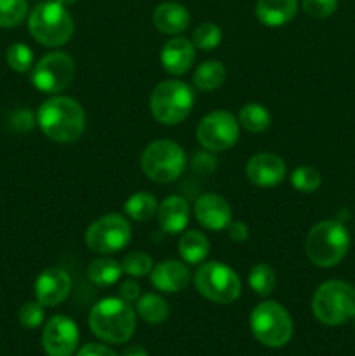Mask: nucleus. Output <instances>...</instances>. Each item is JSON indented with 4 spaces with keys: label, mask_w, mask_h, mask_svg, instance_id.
<instances>
[{
    "label": "nucleus",
    "mask_w": 355,
    "mask_h": 356,
    "mask_svg": "<svg viewBox=\"0 0 355 356\" xmlns=\"http://www.w3.org/2000/svg\"><path fill=\"white\" fill-rule=\"evenodd\" d=\"M38 127L56 143H73L86 129V113L80 103L66 96H52L37 111Z\"/></svg>",
    "instance_id": "1"
},
{
    "label": "nucleus",
    "mask_w": 355,
    "mask_h": 356,
    "mask_svg": "<svg viewBox=\"0 0 355 356\" xmlns=\"http://www.w3.org/2000/svg\"><path fill=\"white\" fill-rule=\"evenodd\" d=\"M89 327L101 341L111 344L127 343L136 330L134 309L120 298H104L90 309Z\"/></svg>",
    "instance_id": "2"
},
{
    "label": "nucleus",
    "mask_w": 355,
    "mask_h": 356,
    "mask_svg": "<svg viewBox=\"0 0 355 356\" xmlns=\"http://www.w3.org/2000/svg\"><path fill=\"white\" fill-rule=\"evenodd\" d=\"M350 249V235L341 222L320 221L306 235L305 250L310 263L319 268H334Z\"/></svg>",
    "instance_id": "3"
},
{
    "label": "nucleus",
    "mask_w": 355,
    "mask_h": 356,
    "mask_svg": "<svg viewBox=\"0 0 355 356\" xmlns=\"http://www.w3.org/2000/svg\"><path fill=\"white\" fill-rule=\"evenodd\" d=\"M28 30L38 44L45 47H61L72 38L75 24L66 6L47 0L31 10L28 17Z\"/></svg>",
    "instance_id": "4"
},
{
    "label": "nucleus",
    "mask_w": 355,
    "mask_h": 356,
    "mask_svg": "<svg viewBox=\"0 0 355 356\" xmlns=\"http://www.w3.org/2000/svg\"><path fill=\"white\" fill-rule=\"evenodd\" d=\"M312 312L324 325H343L355 316V289L341 280L324 282L313 294Z\"/></svg>",
    "instance_id": "5"
},
{
    "label": "nucleus",
    "mask_w": 355,
    "mask_h": 356,
    "mask_svg": "<svg viewBox=\"0 0 355 356\" xmlns=\"http://www.w3.org/2000/svg\"><path fill=\"white\" fill-rule=\"evenodd\" d=\"M194 103V90L181 80L160 82L150 94V111L162 125L181 124L190 115Z\"/></svg>",
    "instance_id": "6"
},
{
    "label": "nucleus",
    "mask_w": 355,
    "mask_h": 356,
    "mask_svg": "<svg viewBox=\"0 0 355 356\" xmlns=\"http://www.w3.org/2000/svg\"><path fill=\"white\" fill-rule=\"evenodd\" d=\"M256 341L268 348H282L292 337V320L284 306L275 301L260 302L249 318Z\"/></svg>",
    "instance_id": "7"
},
{
    "label": "nucleus",
    "mask_w": 355,
    "mask_h": 356,
    "mask_svg": "<svg viewBox=\"0 0 355 356\" xmlns=\"http://www.w3.org/2000/svg\"><path fill=\"white\" fill-rule=\"evenodd\" d=\"M187 167V153L178 143L159 139L150 143L141 155V169L155 183H173Z\"/></svg>",
    "instance_id": "8"
},
{
    "label": "nucleus",
    "mask_w": 355,
    "mask_h": 356,
    "mask_svg": "<svg viewBox=\"0 0 355 356\" xmlns=\"http://www.w3.org/2000/svg\"><path fill=\"white\" fill-rule=\"evenodd\" d=\"M194 284L200 296L218 305H232L242 292V282L237 271L218 261L202 264L195 273Z\"/></svg>",
    "instance_id": "9"
},
{
    "label": "nucleus",
    "mask_w": 355,
    "mask_h": 356,
    "mask_svg": "<svg viewBox=\"0 0 355 356\" xmlns=\"http://www.w3.org/2000/svg\"><path fill=\"white\" fill-rule=\"evenodd\" d=\"M132 229L122 214H106L96 219L86 232V243L93 252L113 254L131 242Z\"/></svg>",
    "instance_id": "10"
},
{
    "label": "nucleus",
    "mask_w": 355,
    "mask_h": 356,
    "mask_svg": "<svg viewBox=\"0 0 355 356\" xmlns=\"http://www.w3.org/2000/svg\"><path fill=\"white\" fill-rule=\"evenodd\" d=\"M75 76V63L66 52L56 51L45 54L31 72L35 89L45 94H59L72 83Z\"/></svg>",
    "instance_id": "11"
},
{
    "label": "nucleus",
    "mask_w": 355,
    "mask_h": 356,
    "mask_svg": "<svg viewBox=\"0 0 355 356\" xmlns=\"http://www.w3.org/2000/svg\"><path fill=\"white\" fill-rule=\"evenodd\" d=\"M239 122L230 111L216 110L205 115L197 127V139L207 152L221 153L239 141Z\"/></svg>",
    "instance_id": "12"
},
{
    "label": "nucleus",
    "mask_w": 355,
    "mask_h": 356,
    "mask_svg": "<svg viewBox=\"0 0 355 356\" xmlns=\"http://www.w3.org/2000/svg\"><path fill=\"white\" fill-rule=\"evenodd\" d=\"M42 346L47 356H72L79 346V327L65 315L52 316L42 332Z\"/></svg>",
    "instance_id": "13"
},
{
    "label": "nucleus",
    "mask_w": 355,
    "mask_h": 356,
    "mask_svg": "<svg viewBox=\"0 0 355 356\" xmlns=\"http://www.w3.org/2000/svg\"><path fill=\"white\" fill-rule=\"evenodd\" d=\"M285 162L275 153H258L246 163V177L260 188L277 186L284 181Z\"/></svg>",
    "instance_id": "14"
},
{
    "label": "nucleus",
    "mask_w": 355,
    "mask_h": 356,
    "mask_svg": "<svg viewBox=\"0 0 355 356\" xmlns=\"http://www.w3.org/2000/svg\"><path fill=\"white\" fill-rule=\"evenodd\" d=\"M72 292V278L61 268H49L35 282V298L42 306H58Z\"/></svg>",
    "instance_id": "15"
},
{
    "label": "nucleus",
    "mask_w": 355,
    "mask_h": 356,
    "mask_svg": "<svg viewBox=\"0 0 355 356\" xmlns=\"http://www.w3.org/2000/svg\"><path fill=\"white\" fill-rule=\"evenodd\" d=\"M197 221L211 232L228 228L232 219V207L223 197L216 193H204L197 198L194 205Z\"/></svg>",
    "instance_id": "16"
},
{
    "label": "nucleus",
    "mask_w": 355,
    "mask_h": 356,
    "mask_svg": "<svg viewBox=\"0 0 355 356\" xmlns=\"http://www.w3.org/2000/svg\"><path fill=\"white\" fill-rule=\"evenodd\" d=\"M150 280L157 291L174 294V292H181L188 287L191 275L187 264L181 261L166 259L153 266V270L150 271Z\"/></svg>",
    "instance_id": "17"
},
{
    "label": "nucleus",
    "mask_w": 355,
    "mask_h": 356,
    "mask_svg": "<svg viewBox=\"0 0 355 356\" xmlns=\"http://www.w3.org/2000/svg\"><path fill=\"white\" fill-rule=\"evenodd\" d=\"M195 61V45L187 37H174L160 51V65L171 75H184Z\"/></svg>",
    "instance_id": "18"
},
{
    "label": "nucleus",
    "mask_w": 355,
    "mask_h": 356,
    "mask_svg": "<svg viewBox=\"0 0 355 356\" xmlns=\"http://www.w3.org/2000/svg\"><path fill=\"white\" fill-rule=\"evenodd\" d=\"M157 218H159L160 228L169 235L183 233L190 221V204L187 198L180 195H171L162 204H159Z\"/></svg>",
    "instance_id": "19"
},
{
    "label": "nucleus",
    "mask_w": 355,
    "mask_h": 356,
    "mask_svg": "<svg viewBox=\"0 0 355 356\" xmlns=\"http://www.w3.org/2000/svg\"><path fill=\"white\" fill-rule=\"evenodd\" d=\"M298 7V0H258L254 13L265 26L281 28L294 19Z\"/></svg>",
    "instance_id": "20"
},
{
    "label": "nucleus",
    "mask_w": 355,
    "mask_h": 356,
    "mask_svg": "<svg viewBox=\"0 0 355 356\" xmlns=\"http://www.w3.org/2000/svg\"><path fill=\"white\" fill-rule=\"evenodd\" d=\"M153 24L166 35H180L190 24V13L178 2H164L153 10Z\"/></svg>",
    "instance_id": "21"
},
{
    "label": "nucleus",
    "mask_w": 355,
    "mask_h": 356,
    "mask_svg": "<svg viewBox=\"0 0 355 356\" xmlns=\"http://www.w3.org/2000/svg\"><path fill=\"white\" fill-rule=\"evenodd\" d=\"M178 249H180V256L188 264H200L209 256L211 243H209L207 236L198 229H187L181 233Z\"/></svg>",
    "instance_id": "22"
},
{
    "label": "nucleus",
    "mask_w": 355,
    "mask_h": 356,
    "mask_svg": "<svg viewBox=\"0 0 355 356\" xmlns=\"http://www.w3.org/2000/svg\"><path fill=\"white\" fill-rule=\"evenodd\" d=\"M122 275V264L113 257H97L87 266V277L100 287L117 284Z\"/></svg>",
    "instance_id": "23"
},
{
    "label": "nucleus",
    "mask_w": 355,
    "mask_h": 356,
    "mask_svg": "<svg viewBox=\"0 0 355 356\" xmlns=\"http://www.w3.org/2000/svg\"><path fill=\"white\" fill-rule=\"evenodd\" d=\"M226 70L225 65L219 61H204L200 66H197L194 73V83L200 90H216L225 83Z\"/></svg>",
    "instance_id": "24"
},
{
    "label": "nucleus",
    "mask_w": 355,
    "mask_h": 356,
    "mask_svg": "<svg viewBox=\"0 0 355 356\" xmlns=\"http://www.w3.org/2000/svg\"><path fill=\"white\" fill-rule=\"evenodd\" d=\"M124 211L132 221L145 222V221H150L153 216H157L159 204H157L153 195L145 193V191H139V193L131 195V197L125 200Z\"/></svg>",
    "instance_id": "25"
},
{
    "label": "nucleus",
    "mask_w": 355,
    "mask_h": 356,
    "mask_svg": "<svg viewBox=\"0 0 355 356\" xmlns=\"http://www.w3.org/2000/svg\"><path fill=\"white\" fill-rule=\"evenodd\" d=\"M239 122L246 131L253 132V134H260V132H265L270 127L271 113L263 104L247 103L240 110Z\"/></svg>",
    "instance_id": "26"
},
{
    "label": "nucleus",
    "mask_w": 355,
    "mask_h": 356,
    "mask_svg": "<svg viewBox=\"0 0 355 356\" xmlns=\"http://www.w3.org/2000/svg\"><path fill=\"white\" fill-rule=\"evenodd\" d=\"M138 315L148 323H162L169 316V305L157 294H145L136 301Z\"/></svg>",
    "instance_id": "27"
},
{
    "label": "nucleus",
    "mask_w": 355,
    "mask_h": 356,
    "mask_svg": "<svg viewBox=\"0 0 355 356\" xmlns=\"http://www.w3.org/2000/svg\"><path fill=\"white\" fill-rule=\"evenodd\" d=\"M277 285V277L268 264H256L249 271V287L258 296H270Z\"/></svg>",
    "instance_id": "28"
},
{
    "label": "nucleus",
    "mask_w": 355,
    "mask_h": 356,
    "mask_svg": "<svg viewBox=\"0 0 355 356\" xmlns=\"http://www.w3.org/2000/svg\"><path fill=\"white\" fill-rule=\"evenodd\" d=\"M223 31L218 24L214 23H202L191 33V44L195 45V49H200V51H211L216 49L221 44Z\"/></svg>",
    "instance_id": "29"
},
{
    "label": "nucleus",
    "mask_w": 355,
    "mask_h": 356,
    "mask_svg": "<svg viewBox=\"0 0 355 356\" xmlns=\"http://www.w3.org/2000/svg\"><path fill=\"white\" fill-rule=\"evenodd\" d=\"M291 184L301 193H313L322 184L320 172L312 165H299L292 170Z\"/></svg>",
    "instance_id": "30"
},
{
    "label": "nucleus",
    "mask_w": 355,
    "mask_h": 356,
    "mask_svg": "<svg viewBox=\"0 0 355 356\" xmlns=\"http://www.w3.org/2000/svg\"><path fill=\"white\" fill-rule=\"evenodd\" d=\"M26 0H0V28H14L26 17Z\"/></svg>",
    "instance_id": "31"
},
{
    "label": "nucleus",
    "mask_w": 355,
    "mask_h": 356,
    "mask_svg": "<svg viewBox=\"0 0 355 356\" xmlns=\"http://www.w3.org/2000/svg\"><path fill=\"white\" fill-rule=\"evenodd\" d=\"M122 271L132 278H141L153 270V259L145 252H131L122 259Z\"/></svg>",
    "instance_id": "32"
},
{
    "label": "nucleus",
    "mask_w": 355,
    "mask_h": 356,
    "mask_svg": "<svg viewBox=\"0 0 355 356\" xmlns=\"http://www.w3.org/2000/svg\"><path fill=\"white\" fill-rule=\"evenodd\" d=\"M7 65L17 73L30 72L33 66V52L26 44H13L7 49Z\"/></svg>",
    "instance_id": "33"
},
{
    "label": "nucleus",
    "mask_w": 355,
    "mask_h": 356,
    "mask_svg": "<svg viewBox=\"0 0 355 356\" xmlns=\"http://www.w3.org/2000/svg\"><path fill=\"white\" fill-rule=\"evenodd\" d=\"M44 322V306L38 301L24 302L19 309V323L26 329H37Z\"/></svg>",
    "instance_id": "34"
},
{
    "label": "nucleus",
    "mask_w": 355,
    "mask_h": 356,
    "mask_svg": "<svg viewBox=\"0 0 355 356\" xmlns=\"http://www.w3.org/2000/svg\"><path fill=\"white\" fill-rule=\"evenodd\" d=\"M303 10L315 19H324L338 9V0H303Z\"/></svg>",
    "instance_id": "35"
},
{
    "label": "nucleus",
    "mask_w": 355,
    "mask_h": 356,
    "mask_svg": "<svg viewBox=\"0 0 355 356\" xmlns=\"http://www.w3.org/2000/svg\"><path fill=\"white\" fill-rule=\"evenodd\" d=\"M118 296L120 299H124L125 302H136L141 298V287H139L138 282L134 280H124L118 287Z\"/></svg>",
    "instance_id": "36"
},
{
    "label": "nucleus",
    "mask_w": 355,
    "mask_h": 356,
    "mask_svg": "<svg viewBox=\"0 0 355 356\" xmlns=\"http://www.w3.org/2000/svg\"><path fill=\"white\" fill-rule=\"evenodd\" d=\"M77 356H118V355L115 353L111 348L104 346V344L89 343L77 351Z\"/></svg>",
    "instance_id": "37"
},
{
    "label": "nucleus",
    "mask_w": 355,
    "mask_h": 356,
    "mask_svg": "<svg viewBox=\"0 0 355 356\" xmlns=\"http://www.w3.org/2000/svg\"><path fill=\"white\" fill-rule=\"evenodd\" d=\"M226 232H228L230 240H233V242L242 243L249 238V228L242 221H232L228 225V228H226Z\"/></svg>",
    "instance_id": "38"
},
{
    "label": "nucleus",
    "mask_w": 355,
    "mask_h": 356,
    "mask_svg": "<svg viewBox=\"0 0 355 356\" xmlns=\"http://www.w3.org/2000/svg\"><path fill=\"white\" fill-rule=\"evenodd\" d=\"M120 356H148V353H146V350L143 346H136L134 344V346L125 348Z\"/></svg>",
    "instance_id": "39"
},
{
    "label": "nucleus",
    "mask_w": 355,
    "mask_h": 356,
    "mask_svg": "<svg viewBox=\"0 0 355 356\" xmlns=\"http://www.w3.org/2000/svg\"><path fill=\"white\" fill-rule=\"evenodd\" d=\"M56 2L63 3V6H72V3H75L77 0H56Z\"/></svg>",
    "instance_id": "40"
},
{
    "label": "nucleus",
    "mask_w": 355,
    "mask_h": 356,
    "mask_svg": "<svg viewBox=\"0 0 355 356\" xmlns=\"http://www.w3.org/2000/svg\"><path fill=\"white\" fill-rule=\"evenodd\" d=\"M352 320H354V327H355V316H354V318H352Z\"/></svg>",
    "instance_id": "41"
}]
</instances>
